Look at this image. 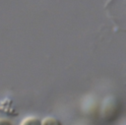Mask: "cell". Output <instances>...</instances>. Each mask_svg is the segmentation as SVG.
Masks as SVG:
<instances>
[{
	"label": "cell",
	"mask_w": 126,
	"mask_h": 125,
	"mask_svg": "<svg viewBox=\"0 0 126 125\" xmlns=\"http://www.w3.org/2000/svg\"><path fill=\"white\" fill-rule=\"evenodd\" d=\"M0 125H13L12 122L6 118H0Z\"/></svg>",
	"instance_id": "cell-4"
},
{
	"label": "cell",
	"mask_w": 126,
	"mask_h": 125,
	"mask_svg": "<svg viewBox=\"0 0 126 125\" xmlns=\"http://www.w3.org/2000/svg\"><path fill=\"white\" fill-rule=\"evenodd\" d=\"M20 125H41V120L35 116H29L26 117Z\"/></svg>",
	"instance_id": "cell-2"
},
{
	"label": "cell",
	"mask_w": 126,
	"mask_h": 125,
	"mask_svg": "<svg viewBox=\"0 0 126 125\" xmlns=\"http://www.w3.org/2000/svg\"><path fill=\"white\" fill-rule=\"evenodd\" d=\"M41 125H62L61 121L55 117L47 116L41 120Z\"/></svg>",
	"instance_id": "cell-3"
},
{
	"label": "cell",
	"mask_w": 126,
	"mask_h": 125,
	"mask_svg": "<svg viewBox=\"0 0 126 125\" xmlns=\"http://www.w3.org/2000/svg\"><path fill=\"white\" fill-rule=\"evenodd\" d=\"M121 110L122 106L120 100L114 95H109L106 96L101 103L100 115L104 121L112 122L118 118L121 113Z\"/></svg>",
	"instance_id": "cell-1"
}]
</instances>
